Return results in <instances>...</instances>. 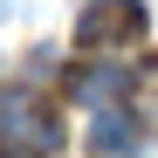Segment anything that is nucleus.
Instances as JSON below:
<instances>
[{
  "mask_svg": "<svg viewBox=\"0 0 158 158\" xmlns=\"http://www.w3.org/2000/svg\"><path fill=\"white\" fill-rule=\"evenodd\" d=\"M144 41V0H89L76 21V48L83 55H117V48Z\"/></svg>",
  "mask_w": 158,
  "mask_h": 158,
  "instance_id": "obj_2",
  "label": "nucleus"
},
{
  "mask_svg": "<svg viewBox=\"0 0 158 158\" xmlns=\"http://www.w3.org/2000/svg\"><path fill=\"white\" fill-rule=\"evenodd\" d=\"M138 138H144V124L131 117V110H117V103H96V124H89V144H96L103 158H131V151H138Z\"/></svg>",
  "mask_w": 158,
  "mask_h": 158,
  "instance_id": "obj_3",
  "label": "nucleus"
},
{
  "mask_svg": "<svg viewBox=\"0 0 158 158\" xmlns=\"http://www.w3.org/2000/svg\"><path fill=\"white\" fill-rule=\"evenodd\" d=\"M55 151H62V117L41 96L0 103V158H55Z\"/></svg>",
  "mask_w": 158,
  "mask_h": 158,
  "instance_id": "obj_1",
  "label": "nucleus"
},
{
  "mask_svg": "<svg viewBox=\"0 0 158 158\" xmlns=\"http://www.w3.org/2000/svg\"><path fill=\"white\" fill-rule=\"evenodd\" d=\"M131 117H138L144 131H158V55L131 76Z\"/></svg>",
  "mask_w": 158,
  "mask_h": 158,
  "instance_id": "obj_4",
  "label": "nucleus"
}]
</instances>
